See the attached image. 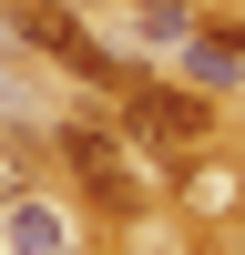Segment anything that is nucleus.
Segmentation results:
<instances>
[{"label":"nucleus","mask_w":245,"mask_h":255,"mask_svg":"<svg viewBox=\"0 0 245 255\" xmlns=\"http://www.w3.org/2000/svg\"><path fill=\"white\" fill-rule=\"evenodd\" d=\"M184 72H194V92H225V82L245 72V41L235 31H194L184 41Z\"/></svg>","instance_id":"20e7f679"},{"label":"nucleus","mask_w":245,"mask_h":255,"mask_svg":"<svg viewBox=\"0 0 245 255\" xmlns=\"http://www.w3.org/2000/svg\"><path fill=\"white\" fill-rule=\"evenodd\" d=\"M0 245H10V255H72V225H61V204L10 194V204H0Z\"/></svg>","instance_id":"7ed1b4c3"},{"label":"nucleus","mask_w":245,"mask_h":255,"mask_svg":"<svg viewBox=\"0 0 245 255\" xmlns=\"http://www.w3.org/2000/svg\"><path fill=\"white\" fill-rule=\"evenodd\" d=\"M10 194H20V174H10V153H0V204H10Z\"/></svg>","instance_id":"39448f33"},{"label":"nucleus","mask_w":245,"mask_h":255,"mask_svg":"<svg viewBox=\"0 0 245 255\" xmlns=\"http://www.w3.org/2000/svg\"><path fill=\"white\" fill-rule=\"evenodd\" d=\"M61 153H72V174H82V194H92L102 204V215H143V184L133 174H122V153H113V143H102V133H72V143H61Z\"/></svg>","instance_id":"f03ea898"},{"label":"nucleus","mask_w":245,"mask_h":255,"mask_svg":"<svg viewBox=\"0 0 245 255\" xmlns=\"http://www.w3.org/2000/svg\"><path fill=\"white\" fill-rule=\"evenodd\" d=\"M122 113H133L153 143H174V153L204 143V92H174V82H143V72H133V82H122Z\"/></svg>","instance_id":"f257e3e1"}]
</instances>
